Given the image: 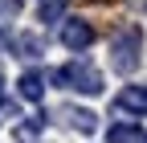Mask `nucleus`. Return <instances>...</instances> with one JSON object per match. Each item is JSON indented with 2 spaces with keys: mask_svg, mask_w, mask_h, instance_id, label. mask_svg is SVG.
I'll return each mask as SVG.
<instances>
[{
  "mask_svg": "<svg viewBox=\"0 0 147 143\" xmlns=\"http://www.w3.org/2000/svg\"><path fill=\"white\" fill-rule=\"evenodd\" d=\"M139 61H143V29L127 25L110 37V69L115 74H135Z\"/></svg>",
  "mask_w": 147,
  "mask_h": 143,
  "instance_id": "nucleus-1",
  "label": "nucleus"
},
{
  "mask_svg": "<svg viewBox=\"0 0 147 143\" xmlns=\"http://www.w3.org/2000/svg\"><path fill=\"white\" fill-rule=\"evenodd\" d=\"M53 82L65 86V90H78V94H102V74H98V69L90 65L86 57L65 61L57 74H53Z\"/></svg>",
  "mask_w": 147,
  "mask_h": 143,
  "instance_id": "nucleus-2",
  "label": "nucleus"
},
{
  "mask_svg": "<svg viewBox=\"0 0 147 143\" xmlns=\"http://www.w3.org/2000/svg\"><path fill=\"white\" fill-rule=\"evenodd\" d=\"M90 41H94V29H90L86 21H65V25H61V45H65V49L82 53Z\"/></svg>",
  "mask_w": 147,
  "mask_h": 143,
  "instance_id": "nucleus-3",
  "label": "nucleus"
},
{
  "mask_svg": "<svg viewBox=\"0 0 147 143\" xmlns=\"http://www.w3.org/2000/svg\"><path fill=\"white\" fill-rule=\"evenodd\" d=\"M16 90H21L25 102H41L45 98V74H41V69H25L21 82H16Z\"/></svg>",
  "mask_w": 147,
  "mask_h": 143,
  "instance_id": "nucleus-4",
  "label": "nucleus"
},
{
  "mask_svg": "<svg viewBox=\"0 0 147 143\" xmlns=\"http://www.w3.org/2000/svg\"><path fill=\"white\" fill-rule=\"evenodd\" d=\"M115 102H119V111H131V115H147V86H123Z\"/></svg>",
  "mask_w": 147,
  "mask_h": 143,
  "instance_id": "nucleus-5",
  "label": "nucleus"
},
{
  "mask_svg": "<svg viewBox=\"0 0 147 143\" xmlns=\"http://www.w3.org/2000/svg\"><path fill=\"white\" fill-rule=\"evenodd\" d=\"M61 115L69 119V127H74V131H82V135L98 131V115H94V111H86V106H65Z\"/></svg>",
  "mask_w": 147,
  "mask_h": 143,
  "instance_id": "nucleus-6",
  "label": "nucleus"
},
{
  "mask_svg": "<svg viewBox=\"0 0 147 143\" xmlns=\"http://www.w3.org/2000/svg\"><path fill=\"white\" fill-rule=\"evenodd\" d=\"M106 139H110V143H139V139H143V127L131 123V119H127V123H110Z\"/></svg>",
  "mask_w": 147,
  "mask_h": 143,
  "instance_id": "nucleus-7",
  "label": "nucleus"
},
{
  "mask_svg": "<svg viewBox=\"0 0 147 143\" xmlns=\"http://www.w3.org/2000/svg\"><path fill=\"white\" fill-rule=\"evenodd\" d=\"M12 127H16V139H21V143H37V135L45 131V111H41V115H33L29 123H21V119H16Z\"/></svg>",
  "mask_w": 147,
  "mask_h": 143,
  "instance_id": "nucleus-8",
  "label": "nucleus"
},
{
  "mask_svg": "<svg viewBox=\"0 0 147 143\" xmlns=\"http://www.w3.org/2000/svg\"><path fill=\"white\" fill-rule=\"evenodd\" d=\"M65 12H69V0H41V8H37V21L53 25V21H65Z\"/></svg>",
  "mask_w": 147,
  "mask_h": 143,
  "instance_id": "nucleus-9",
  "label": "nucleus"
},
{
  "mask_svg": "<svg viewBox=\"0 0 147 143\" xmlns=\"http://www.w3.org/2000/svg\"><path fill=\"white\" fill-rule=\"evenodd\" d=\"M12 49H21V57H41L45 53V41H41V33H25V37H16Z\"/></svg>",
  "mask_w": 147,
  "mask_h": 143,
  "instance_id": "nucleus-10",
  "label": "nucleus"
},
{
  "mask_svg": "<svg viewBox=\"0 0 147 143\" xmlns=\"http://www.w3.org/2000/svg\"><path fill=\"white\" fill-rule=\"evenodd\" d=\"M21 4L25 0H0V21H12V16L21 12Z\"/></svg>",
  "mask_w": 147,
  "mask_h": 143,
  "instance_id": "nucleus-11",
  "label": "nucleus"
},
{
  "mask_svg": "<svg viewBox=\"0 0 147 143\" xmlns=\"http://www.w3.org/2000/svg\"><path fill=\"white\" fill-rule=\"evenodd\" d=\"M21 111H16V102H0V123H16Z\"/></svg>",
  "mask_w": 147,
  "mask_h": 143,
  "instance_id": "nucleus-12",
  "label": "nucleus"
},
{
  "mask_svg": "<svg viewBox=\"0 0 147 143\" xmlns=\"http://www.w3.org/2000/svg\"><path fill=\"white\" fill-rule=\"evenodd\" d=\"M12 41H16V37H12L4 25H0V53H8V49H12Z\"/></svg>",
  "mask_w": 147,
  "mask_h": 143,
  "instance_id": "nucleus-13",
  "label": "nucleus"
},
{
  "mask_svg": "<svg viewBox=\"0 0 147 143\" xmlns=\"http://www.w3.org/2000/svg\"><path fill=\"white\" fill-rule=\"evenodd\" d=\"M0 102H4V78H0Z\"/></svg>",
  "mask_w": 147,
  "mask_h": 143,
  "instance_id": "nucleus-14",
  "label": "nucleus"
},
{
  "mask_svg": "<svg viewBox=\"0 0 147 143\" xmlns=\"http://www.w3.org/2000/svg\"><path fill=\"white\" fill-rule=\"evenodd\" d=\"M139 143H147V135H143V139H139Z\"/></svg>",
  "mask_w": 147,
  "mask_h": 143,
  "instance_id": "nucleus-15",
  "label": "nucleus"
}]
</instances>
